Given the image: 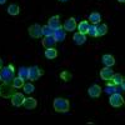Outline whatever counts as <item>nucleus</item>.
Returning <instances> with one entry per match:
<instances>
[{
	"label": "nucleus",
	"mask_w": 125,
	"mask_h": 125,
	"mask_svg": "<svg viewBox=\"0 0 125 125\" xmlns=\"http://www.w3.org/2000/svg\"><path fill=\"white\" fill-rule=\"evenodd\" d=\"M19 76L23 78L24 80L29 79V68H26V66H21V68H20L19 69Z\"/></svg>",
	"instance_id": "23"
},
{
	"label": "nucleus",
	"mask_w": 125,
	"mask_h": 125,
	"mask_svg": "<svg viewBox=\"0 0 125 125\" xmlns=\"http://www.w3.org/2000/svg\"><path fill=\"white\" fill-rule=\"evenodd\" d=\"M48 25H49L50 28H53L54 30H56V29L61 28V24H60V18H59V15H54V16H51V18L48 20Z\"/></svg>",
	"instance_id": "10"
},
{
	"label": "nucleus",
	"mask_w": 125,
	"mask_h": 125,
	"mask_svg": "<svg viewBox=\"0 0 125 125\" xmlns=\"http://www.w3.org/2000/svg\"><path fill=\"white\" fill-rule=\"evenodd\" d=\"M0 95H1V88H0Z\"/></svg>",
	"instance_id": "36"
},
{
	"label": "nucleus",
	"mask_w": 125,
	"mask_h": 125,
	"mask_svg": "<svg viewBox=\"0 0 125 125\" xmlns=\"http://www.w3.org/2000/svg\"><path fill=\"white\" fill-rule=\"evenodd\" d=\"M43 74H44V70H41V69H40L39 66H36V65L29 68V79H30V80L35 81V80H38Z\"/></svg>",
	"instance_id": "4"
},
{
	"label": "nucleus",
	"mask_w": 125,
	"mask_h": 125,
	"mask_svg": "<svg viewBox=\"0 0 125 125\" xmlns=\"http://www.w3.org/2000/svg\"><path fill=\"white\" fill-rule=\"evenodd\" d=\"M119 3H125V0H118Z\"/></svg>",
	"instance_id": "34"
},
{
	"label": "nucleus",
	"mask_w": 125,
	"mask_h": 125,
	"mask_svg": "<svg viewBox=\"0 0 125 125\" xmlns=\"http://www.w3.org/2000/svg\"><path fill=\"white\" fill-rule=\"evenodd\" d=\"M1 68H3V59L0 58V69H1Z\"/></svg>",
	"instance_id": "32"
},
{
	"label": "nucleus",
	"mask_w": 125,
	"mask_h": 125,
	"mask_svg": "<svg viewBox=\"0 0 125 125\" xmlns=\"http://www.w3.org/2000/svg\"><path fill=\"white\" fill-rule=\"evenodd\" d=\"M88 93H89V95H90L91 98H99L100 94H101V88H100L98 84H94V85H91V86L89 88Z\"/></svg>",
	"instance_id": "12"
},
{
	"label": "nucleus",
	"mask_w": 125,
	"mask_h": 125,
	"mask_svg": "<svg viewBox=\"0 0 125 125\" xmlns=\"http://www.w3.org/2000/svg\"><path fill=\"white\" fill-rule=\"evenodd\" d=\"M106 33H108V25L99 23L96 25V36H104Z\"/></svg>",
	"instance_id": "16"
},
{
	"label": "nucleus",
	"mask_w": 125,
	"mask_h": 125,
	"mask_svg": "<svg viewBox=\"0 0 125 125\" xmlns=\"http://www.w3.org/2000/svg\"><path fill=\"white\" fill-rule=\"evenodd\" d=\"M58 56V50L55 49V48H49V49H46L45 50V58L46 59H55Z\"/></svg>",
	"instance_id": "17"
},
{
	"label": "nucleus",
	"mask_w": 125,
	"mask_h": 125,
	"mask_svg": "<svg viewBox=\"0 0 125 125\" xmlns=\"http://www.w3.org/2000/svg\"><path fill=\"white\" fill-rule=\"evenodd\" d=\"M89 26H90V24L86 21V20H84V21H81V23L78 25V30H79V33H81V34H88Z\"/></svg>",
	"instance_id": "19"
},
{
	"label": "nucleus",
	"mask_w": 125,
	"mask_h": 125,
	"mask_svg": "<svg viewBox=\"0 0 125 125\" xmlns=\"http://www.w3.org/2000/svg\"><path fill=\"white\" fill-rule=\"evenodd\" d=\"M70 108V104L68 99L64 98H56L54 100V110L58 113H68Z\"/></svg>",
	"instance_id": "2"
},
{
	"label": "nucleus",
	"mask_w": 125,
	"mask_h": 125,
	"mask_svg": "<svg viewBox=\"0 0 125 125\" xmlns=\"http://www.w3.org/2000/svg\"><path fill=\"white\" fill-rule=\"evenodd\" d=\"M101 61H103V64L105 65V66H113L114 64H115V59H114V56H113V55H110V54H105V55H103Z\"/></svg>",
	"instance_id": "13"
},
{
	"label": "nucleus",
	"mask_w": 125,
	"mask_h": 125,
	"mask_svg": "<svg viewBox=\"0 0 125 125\" xmlns=\"http://www.w3.org/2000/svg\"><path fill=\"white\" fill-rule=\"evenodd\" d=\"M105 93L109 94V95H111V94L115 93V84H114L111 80L108 81V84H106V86H105Z\"/></svg>",
	"instance_id": "22"
},
{
	"label": "nucleus",
	"mask_w": 125,
	"mask_h": 125,
	"mask_svg": "<svg viewBox=\"0 0 125 125\" xmlns=\"http://www.w3.org/2000/svg\"><path fill=\"white\" fill-rule=\"evenodd\" d=\"M73 39H74V43H75L76 45H83V44L86 41L85 34H81V33H79V31L74 34V38H73Z\"/></svg>",
	"instance_id": "15"
},
{
	"label": "nucleus",
	"mask_w": 125,
	"mask_h": 125,
	"mask_svg": "<svg viewBox=\"0 0 125 125\" xmlns=\"http://www.w3.org/2000/svg\"><path fill=\"white\" fill-rule=\"evenodd\" d=\"M6 3V0H0V5H3V4H5Z\"/></svg>",
	"instance_id": "33"
},
{
	"label": "nucleus",
	"mask_w": 125,
	"mask_h": 125,
	"mask_svg": "<svg viewBox=\"0 0 125 125\" xmlns=\"http://www.w3.org/2000/svg\"><path fill=\"white\" fill-rule=\"evenodd\" d=\"M54 34V29L50 28L49 25H44L43 26V35L45 36H49V35H53Z\"/></svg>",
	"instance_id": "26"
},
{
	"label": "nucleus",
	"mask_w": 125,
	"mask_h": 125,
	"mask_svg": "<svg viewBox=\"0 0 125 125\" xmlns=\"http://www.w3.org/2000/svg\"><path fill=\"white\" fill-rule=\"evenodd\" d=\"M120 86H121L123 91H125V79H123V81H121V84H120Z\"/></svg>",
	"instance_id": "31"
},
{
	"label": "nucleus",
	"mask_w": 125,
	"mask_h": 125,
	"mask_svg": "<svg viewBox=\"0 0 125 125\" xmlns=\"http://www.w3.org/2000/svg\"><path fill=\"white\" fill-rule=\"evenodd\" d=\"M14 66L10 64L6 68H1V71H0V79L3 80L4 84H13L14 80Z\"/></svg>",
	"instance_id": "1"
},
{
	"label": "nucleus",
	"mask_w": 125,
	"mask_h": 125,
	"mask_svg": "<svg viewBox=\"0 0 125 125\" xmlns=\"http://www.w3.org/2000/svg\"><path fill=\"white\" fill-rule=\"evenodd\" d=\"M19 11H20V9H19V6L16 4H11V5H9V8H8V13L10 15H18Z\"/></svg>",
	"instance_id": "24"
},
{
	"label": "nucleus",
	"mask_w": 125,
	"mask_h": 125,
	"mask_svg": "<svg viewBox=\"0 0 125 125\" xmlns=\"http://www.w3.org/2000/svg\"><path fill=\"white\" fill-rule=\"evenodd\" d=\"M88 34H89L90 36H96V25H95V24H91V25L89 26Z\"/></svg>",
	"instance_id": "28"
},
{
	"label": "nucleus",
	"mask_w": 125,
	"mask_h": 125,
	"mask_svg": "<svg viewBox=\"0 0 125 125\" xmlns=\"http://www.w3.org/2000/svg\"><path fill=\"white\" fill-rule=\"evenodd\" d=\"M113 75H114V71H113L111 66H105V68H103V69L100 70V78H101L103 80H105V81L111 80Z\"/></svg>",
	"instance_id": "7"
},
{
	"label": "nucleus",
	"mask_w": 125,
	"mask_h": 125,
	"mask_svg": "<svg viewBox=\"0 0 125 125\" xmlns=\"http://www.w3.org/2000/svg\"><path fill=\"white\" fill-rule=\"evenodd\" d=\"M24 100H25L24 95H23V94H20V93H15L14 95L11 96V104L14 106H21Z\"/></svg>",
	"instance_id": "9"
},
{
	"label": "nucleus",
	"mask_w": 125,
	"mask_h": 125,
	"mask_svg": "<svg viewBox=\"0 0 125 125\" xmlns=\"http://www.w3.org/2000/svg\"><path fill=\"white\" fill-rule=\"evenodd\" d=\"M120 91H123V89H121V86H120V85H115V93H118V94H120Z\"/></svg>",
	"instance_id": "30"
},
{
	"label": "nucleus",
	"mask_w": 125,
	"mask_h": 125,
	"mask_svg": "<svg viewBox=\"0 0 125 125\" xmlns=\"http://www.w3.org/2000/svg\"><path fill=\"white\" fill-rule=\"evenodd\" d=\"M89 20H90L91 24L98 25V24L100 23V20H101V15H100L99 13H91V14L89 15Z\"/></svg>",
	"instance_id": "20"
},
{
	"label": "nucleus",
	"mask_w": 125,
	"mask_h": 125,
	"mask_svg": "<svg viewBox=\"0 0 125 125\" xmlns=\"http://www.w3.org/2000/svg\"><path fill=\"white\" fill-rule=\"evenodd\" d=\"M59 1H62V3H65V1H68V0H59Z\"/></svg>",
	"instance_id": "35"
},
{
	"label": "nucleus",
	"mask_w": 125,
	"mask_h": 125,
	"mask_svg": "<svg viewBox=\"0 0 125 125\" xmlns=\"http://www.w3.org/2000/svg\"><path fill=\"white\" fill-rule=\"evenodd\" d=\"M123 79H124V78H123L121 74H114L113 78H111V81H113L115 85H120L121 81H123Z\"/></svg>",
	"instance_id": "25"
},
{
	"label": "nucleus",
	"mask_w": 125,
	"mask_h": 125,
	"mask_svg": "<svg viewBox=\"0 0 125 125\" xmlns=\"http://www.w3.org/2000/svg\"><path fill=\"white\" fill-rule=\"evenodd\" d=\"M23 105H24L26 109H34V108L36 106V100H35L34 98H28V99L24 100Z\"/></svg>",
	"instance_id": "18"
},
{
	"label": "nucleus",
	"mask_w": 125,
	"mask_h": 125,
	"mask_svg": "<svg viewBox=\"0 0 125 125\" xmlns=\"http://www.w3.org/2000/svg\"><path fill=\"white\" fill-rule=\"evenodd\" d=\"M0 88H1V95L4 98H11L15 94V90H13V89H15L13 86V84H4L3 86H0Z\"/></svg>",
	"instance_id": "6"
},
{
	"label": "nucleus",
	"mask_w": 125,
	"mask_h": 125,
	"mask_svg": "<svg viewBox=\"0 0 125 125\" xmlns=\"http://www.w3.org/2000/svg\"><path fill=\"white\" fill-rule=\"evenodd\" d=\"M54 39L56 40V43L58 41H64L65 38H66V30L64 28H59L56 30H54V34H53Z\"/></svg>",
	"instance_id": "8"
},
{
	"label": "nucleus",
	"mask_w": 125,
	"mask_h": 125,
	"mask_svg": "<svg viewBox=\"0 0 125 125\" xmlns=\"http://www.w3.org/2000/svg\"><path fill=\"white\" fill-rule=\"evenodd\" d=\"M56 44V40L54 39L53 35H49V36H45L43 39V46L45 49H49V48H54Z\"/></svg>",
	"instance_id": "11"
},
{
	"label": "nucleus",
	"mask_w": 125,
	"mask_h": 125,
	"mask_svg": "<svg viewBox=\"0 0 125 125\" xmlns=\"http://www.w3.org/2000/svg\"><path fill=\"white\" fill-rule=\"evenodd\" d=\"M24 79L23 78H20V76H18V78H14V80H13V86L15 88V89H19V88H23L24 86Z\"/></svg>",
	"instance_id": "21"
},
{
	"label": "nucleus",
	"mask_w": 125,
	"mask_h": 125,
	"mask_svg": "<svg viewBox=\"0 0 125 125\" xmlns=\"http://www.w3.org/2000/svg\"><path fill=\"white\" fill-rule=\"evenodd\" d=\"M109 103H110V105L114 106V108H120V106H123L124 104H125V100H124V98L120 95V94L114 93V94H111V95H110Z\"/></svg>",
	"instance_id": "3"
},
{
	"label": "nucleus",
	"mask_w": 125,
	"mask_h": 125,
	"mask_svg": "<svg viewBox=\"0 0 125 125\" xmlns=\"http://www.w3.org/2000/svg\"><path fill=\"white\" fill-rule=\"evenodd\" d=\"M75 28H76V21L74 18H69L64 23V29L66 31H73V30H75Z\"/></svg>",
	"instance_id": "14"
},
{
	"label": "nucleus",
	"mask_w": 125,
	"mask_h": 125,
	"mask_svg": "<svg viewBox=\"0 0 125 125\" xmlns=\"http://www.w3.org/2000/svg\"><path fill=\"white\" fill-rule=\"evenodd\" d=\"M23 89H24V91L26 93V94H30V93H33L34 90H35V88H34V85L31 84V83H28V84H24V86H23Z\"/></svg>",
	"instance_id": "27"
},
{
	"label": "nucleus",
	"mask_w": 125,
	"mask_h": 125,
	"mask_svg": "<svg viewBox=\"0 0 125 125\" xmlns=\"http://www.w3.org/2000/svg\"><path fill=\"white\" fill-rule=\"evenodd\" d=\"M29 35L31 38H41V35H43V26H40L39 24H34L29 26Z\"/></svg>",
	"instance_id": "5"
},
{
	"label": "nucleus",
	"mask_w": 125,
	"mask_h": 125,
	"mask_svg": "<svg viewBox=\"0 0 125 125\" xmlns=\"http://www.w3.org/2000/svg\"><path fill=\"white\" fill-rule=\"evenodd\" d=\"M60 78L64 80V81H69L71 79V74H70L69 71H62L61 74H60Z\"/></svg>",
	"instance_id": "29"
}]
</instances>
